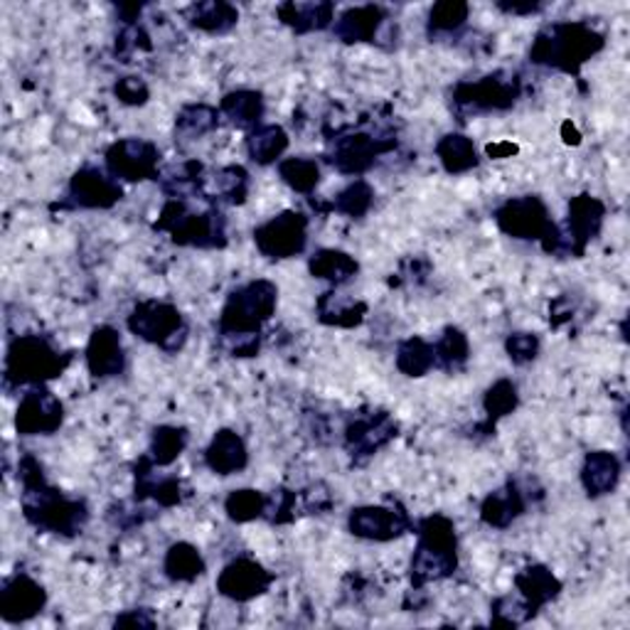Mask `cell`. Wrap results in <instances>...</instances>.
I'll use <instances>...</instances> for the list:
<instances>
[{"mask_svg": "<svg viewBox=\"0 0 630 630\" xmlns=\"http://www.w3.org/2000/svg\"><path fill=\"white\" fill-rule=\"evenodd\" d=\"M279 305V285L256 279L226 295L220 318H217V335L226 354L232 358H256L261 350V328L269 323Z\"/></svg>", "mask_w": 630, "mask_h": 630, "instance_id": "cell-1", "label": "cell"}, {"mask_svg": "<svg viewBox=\"0 0 630 630\" xmlns=\"http://www.w3.org/2000/svg\"><path fill=\"white\" fill-rule=\"evenodd\" d=\"M18 480L23 482V495H20L23 515L35 529L57 537H77L86 527V502L49 486L43 463L35 456L20 458Z\"/></svg>", "mask_w": 630, "mask_h": 630, "instance_id": "cell-2", "label": "cell"}, {"mask_svg": "<svg viewBox=\"0 0 630 630\" xmlns=\"http://www.w3.org/2000/svg\"><path fill=\"white\" fill-rule=\"evenodd\" d=\"M606 35L584 20H561L541 27L532 39L529 62L557 69L564 74H579L588 59L604 52Z\"/></svg>", "mask_w": 630, "mask_h": 630, "instance_id": "cell-3", "label": "cell"}, {"mask_svg": "<svg viewBox=\"0 0 630 630\" xmlns=\"http://www.w3.org/2000/svg\"><path fill=\"white\" fill-rule=\"evenodd\" d=\"M417 549H413L409 576L411 588H423L443 581L458 569L456 525L446 515H429L417 525Z\"/></svg>", "mask_w": 630, "mask_h": 630, "instance_id": "cell-4", "label": "cell"}, {"mask_svg": "<svg viewBox=\"0 0 630 630\" xmlns=\"http://www.w3.org/2000/svg\"><path fill=\"white\" fill-rule=\"evenodd\" d=\"M72 362V354L59 352L45 335H20L5 352V389L39 387L57 377Z\"/></svg>", "mask_w": 630, "mask_h": 630, "instance_id": "cell-5", "label": "cell"}, {"mask_svg": "<svg viewBox=\"0 0 630 630\" xmlns=\"http://www.w3.org/2000/svg\"><path fill=\"white\" fill-rule=\"evenodd\" d=\"M155 230L171 234L177 246H195V249L226 246V220L217 207H210L207 212H190L183 200H167Z\"/></svg>", "mask_w": 630, "mask_h": 630, "instance_id": "cell-6", "label": "cell"}, {"mask_svg": "<svg viewBox=\"0 0 630 630\" xmlns=\"http://www.w3.org/2000/svg\"><path fill=\"white\" fill-rule=\"evenodd\" d=\"M495 224L502 234L517 242H539L547 254H557L559 226L549 217V207L537 195H522L502 202L495 212Z\"/></svg>", "mask_w": 630, "mask_h": 630, "instance_id": "cell-7", "label": "cell"}, {"mask_svg": "<svg viewBox=\"0 0 630 630\" xmlns=\"http://www.w3.org/2000/svg\"><path fill=\"white\" fill-rule=\"evenodd\" d=\"M458 116H478L490 112H508L522 98V82L512 72H492L476 82H458L451 92Z\"/></svg>", "mask_w": 630, "mask_h": 630, "instance_id": "cell-8", "label": "cell"}, {"mask_svg": "<svg viewBox=\"0 0 630 630\" xmlns=\"http://www.w3.org/2000/svg\"><path fill=\"white\" fill-rule=\"evenodd\" d=\"M126 325L136 338H141L148 345H155V348H161L167 354L183 350L187 335H190L183 313L177 311L173 303L163 301L136 303Z\"/></svg>", "mask_w": 630, "mask_h": 630, "instance_id": "cell-9", "label": "cell"}, {"mask_svg": "<svg viewBox=\"0 0 630 630\" xmlns=\"http://www.w3.org/2000/svg\"><path fill=\"white\" fill-rule=\"evenodd\" d=\"M606 220V205L598 200V197L581 192L576 197H571L567 220L559 226L557 236V254H569V256H584L588 244L596 240L604 230Z\"/></svg>", "mask_w": 630, "mask_h": 630, "instance_id": "cell-10", "label": "cell"}, {"mask_svg": "<svg viewBox=\"0 0 630 630\" xmlns=\"http://www.w3.org/2000/svg\"><path fill=\"white\" fill-rule=\"evenodd\" d=\"M254 244L271 261H285L303 254L308 244V217L295 210L273 214L254 230Z\"/></svg>", "mask_w": 630, "mask_h": 630, "instance_id": "cell-11", "label": "cell"}, {"mask_svg": "<svg viewBox=\"0 0 630 630\" xmlns=\"http://www.w3.org/2000/svg\"><path fill=\"white\" fill-rule=\"evenodd\" d=\"M106 173L118 183H145L161 177V151L145 138H121L104 155Z\"/></svg>", "mask_w": 630, "mask_h": 630, "instance_id": "cell-12", "label": "cell"}, {"mask_svg": "<svg viewBox=\"0 0 630 630\" xmlns=\"http://www.w3.org/2000/svg\"><path fill=\"white\" fill-rule=\"evenodd\" d=\"M332 148L328 153V163L340 175H354L360 177L372 171L374 163L380 161L384 153L397 148V138L394 136H372V133H338L330 138Z\"/></svg>", "mask_w": 630, "mask_h": 630, "instance_id": "cell-13", "label": "cell"}, {"mask_svg": "<svg viewBox=\"0 0 630 630\" xmlns=\"http://www.w3.org/2000/svg\"><path fill=\"white\" fill-rule=\"evenodd\" d=\"M397 421L384 409L358 411L345 427V451L354 463H368L372 456L397 439Z\"/></svg>", "mask_w": 630, "mask_h": 630, "instance_id": "cell-14", "label": "cell"}, {"mask_svg": "<svg viewBox=\"0 0 630 630\" xmlns=\"http://www.w3.org/2000/svg\"><path fill=\"white\" fill-rule=\"evenodd\" d=\"M124 200V187L96 165H84L67 185L65 207L72 210H112Z\"/></svg>", "mask_w": 630, "mask_h": 630, "instance_id": "cell-15", "label": "cell"}, {"mask_svg": "<svg viewBox=\"0 0 630 630\" xmlns=\"http://www.w3.org/2000/svg\"><path fill=\"white\" fill-rule=\"evenodd\" d=\"M65 421V407L45 384L30 387L18 404L15 429L23 436H52Z\"/></svg>", "mask_w": 630, "mask_h": 630, "instance_id": "cell-16", "label": "cell"}, {"mask_svg": "<svg viewBox=\"0 0 630 630\" xmlns=\"http://www.w3.org/2000/svg\"><path fill=\"white\" fill-rule=\"evenodd\" d=\"M411 520L399 505H362L354 508L348 517L352 537L368 541H392L407 535Z\"/></svg>", "mask_w": 630, "mask_h": 630, "instance_id": "cell-17", "label": "cell"}, {"mask_svg": "<svg viewBox=\"0 0 630 630\" xmlns=\"http://www.w3.org/2000/svg\"><path fill=\"white\" fill-rule=\"evenodd\" d=\"M273 584V574L252 557H236L217 576V591L234 604H249Z\"/></svg>", "mask_w": 630, "mask_h": 630, "instance_id": "cell-18", "label": "cell"}, {"mask_svg": "<svg viewBox=\"0 0 630 630\" xmlns=\"http://www.w3.org/2000/svg\"><path fill=\"white\" fill-rule=\"evenodd\" d=\"M47 606V591L25 571H18L15 576L5 579L0 588V616L5 623H27L39 616Z\"/></svg>", "mask_w": 630, "mask_h": 630, "instance_id": "cell-19", "label": "cell"}, {"mask_svg": "<svg viewBox=\"0 0 630 630\" xmlns=\"http://www.w3.org/2000/svg\"><path fill=\"white\" fill-rule=\"evenodd\" d=\"M86 368L96 380H112L126 370V350L121 335L112 325H98L86 342Z\"/></svg>", "mask_w": 630, "mask_h": 630, "instance_id": "cell-20", "label": "cell"}, {"mask_svg": "<svg viewBox=\"0 0 630 630\" xmlns=\"http://www.w3.org/2000/svg\"><path fill=\"white\" fill-rule=\"evenodd\" d=\"M387 23L389 15L382 5H358L348 8L338 20H335L332 35L345 45L377 43Z\"/></svg>", "mask_w": 630, "mask_h": 630, "instance_id": "cell-21", "label": "cell"}, {"mask_svg": "<svg viewBox=\"0 0 630 630\" xmlns=\"http://www.w3.org/2000/svg\"><path fill=\"white\" fill-rule=\"evenodd\" d=\"M155 468L158 466L151 460V456H141L136 460L133 498L138 502L151 498L158 508H177L185 500L183 480L175 476H158Z\"/></svg>", "mask_w": 630, "mask_h": 630, "instance_id": "cell-22", "label": "cell"}, {"mask_svg": "<svg viewBox=\"0 0 630 630\" xmlns=\"http://www.w3.org/2000/svg\"><path fill=\"white\" fill-rule=\"evenodd\" d=\"M205 466L214 476H234V472H242L249 466V448H246L240 433L232 429H220L212 436L210 446L205 448Z\"/></svg>", "mask_w": 630, "mask_h": 630, "instance_id": "cell-23", "label": "cell"}, {"mask_svg": "<svg viewBox=\"0 0 630 630\" xmlns=\"http://www.w3.org/2000/svg\"><path fill=\"white\" fill-rule=\"evenodd\" d=\"M527 510V498L525 490L520 488L517 480H508L505 486L498 488L495 492L482 500L480 505V520L482 525L495 527V529H508L512 522L520 520Z\"/></svg>", "mask_w": 630, "mask_h": 630, "instance_id": "cell-24", "label": "cell"}, {"mask_svg": "<svg viewBox=\"0 0 630 630\" xmlns=\"http://www.w3.org/2000/svg\"><path fill=\"white\" fill-rule=\"evenodd\" d=\"M517 596L525 600L532 616H537L541 608L551 604L561 594V581L555 576V571L547 569L545 564H532L525 567L515 576Z\"/></svg>", "mask_w": 630, "mask_h": 630, "instance_id": "cell-25", "label": "cell"}, {"mask_svg": "<svg viewBox=\"0 0 630 630\" xmlns=\"http://www.w3.org/2000/svg\"><path fill=\"white\" fill-rule=\"evenodd\" d=\"M620 460L610 451H591L581 466V486H584L588 498L610 495L620 482Z\"/></svg>", "mask_w": 630, "mask_h": 630, "instance_id": "cell-26", "label": "cell"}, {"mask_svg": "<svg viewBox=\"0 0 630 630\" xmlns=\"http://www.w3.org/2000/svg\"><path fill=\"white\" fill-rule=\"evenodd\" d=\"M276 18L285 27H291L295 35H308L328 30L335 23V5L332 3H281L276 8Z\"/></svg>", "mask_w": 630, "mask_h": 630, "instance_id": "cell-27", "label": "cell"}, {"mask_svg": "<svg viewBox=\"0 0 630 630\" xmlns=\"http://www.w3.org/2000/svg\"><path fill=\"white\" fill-rule=\"evenodd\" d=\"M308 271L315 279L328 281L332 289H340V285H348L358 279L360 264L342 249H318L308 259Z\"/></svg>", "mask_w": 630, "mask_h": 630, "instance_id": "cell-28", "label": "cell"}, {"mask_svg": "<svg viewBox=\"0 0 630 630\" xmlns=\"http://www.w3.org/2000/svg\"><path fill=\"white\" fill-rule=\"evenodd\" d=\"M249 195V173L242 165H224L210 177L205 175V200L244 205Z\"/></svg>", "mask_w": 630, "mask_h": 630, "instance_id": "cell-29", "label": "cell"}, {"mask_svg": "<svg viewBox=\"0 0 630 630\" xmlns=\"http://www.w3.org/2000/svg\"><path fill=\"white\" fill-rule=\"evenodd\" d=\"M220 114L230 118L232 126L254 131V128L261 126V118L266 114L264 94L254 92V89H236V92L222 96Z\"/></svg>", "mask_w": 630, "mask_h": 630, "instance_id": "cell-30", "label": "cell"}, {"mask_svg": "<svg viewBox=\"0 0 630 630\" xmlns=\"http://www.w3.org/2000/svg\"><path fill=\"white\" fill-rule=\"evenodd\" d=\"M187 23L207 35H226L240 23V10L224 0H207L187 8Z\"/></svg>", "mask_w": 630, "mask_h": 630, "instance_id": "cell-31", "label": "cell"}, {"mask_svg": "<svg viewBox=\"0 0 630 630\" xmlns=\"http://www.w3.org/2000/svg\"><path fill=\"white\" fill-rule=\"evenodd\" d=\"M163 571L175 584H192V581L205 574L207 564L200 549L190 545V541H175V545H171L165 551Z\"/></svg>", "mask_w": 630, "mask_h": 630, "instance_id": "cell-32", "label": "cell"}, {"mask_svg": "<svg viewBox=\"0 0 630 630\" xmlns=\"http://www.w3.org/2000/svg\"><path fill=\"white\" fill-rule=\"evenodd\" d=\"M285 148H289V133L279 124H261L246 136V153L256 165L281 163Z\"/></svg>", "mask_w": 630, "mask_h": 630, "instance_id": "cell-33", "label": "cell"}, {"mask_svg": "<svg viewBox=\"0 0 630 630\" xmlns=\"http://www.w3.org/2000/svg\"><path fill=\"white\" fill-rule=\"evenodd\" d=\"M436 155L443 165V171L448 175H463L470 173L472 167L480 165L478 148L472 143V138L466 133H446L436 143Z\"/></svg>", "mask_w": 630, "mask_h": 630, "instance_id": "cell-34", "label": "cell"}, {"mask_svg": "<svg viewBox=\"0 0 630 630\" xmlns=\"http://www.w3.org/2000/svg\"><path fill=\"white\" fill-rule=\"evenodd\" d=\"M315 311H318V320L323 325H332V328H358V325H362L364 315H368V303L342 299V295L335 291H328L315 303Z\"/></svg>", "mask_w": 630, "mask_h": 630, "instance_id": "cell-35", "label": "cell"}, {"mask_svg": "<svg viewBox=\"0 0 630 630\" xmlns=\"http://www.w3.org/2000/svg\"><path fill=\"white\" fill-rule=\"evenodd\" d=\"M517 404H520V394H517L515 382L498 380L495 384H490L486 397H482V411H486V421H482L478 427V431H482V436H490V433H495L498 421L510 417V413L517 409Z\"/></svg>", "mask_w": 630, "mask_h": 630, "instance_id": "cell-36", "label": "cell"}, {"mask_svg": "<svg viewBox=\"0 0 630 630\" xmlns=\"http://www.w3.org/2000/svg\"><path fill=\"white\" fill-rule=\"evenodd\" d=\"M220 108L210 104H187L175 116V136L180 141H200L220 126Z\"/></svg>", "mask_w": 630, "mask_h": 630, "instance_id": "cell-37", "label": "cell"}, {"mask_svg": "<svg viewBox=\"0 0 630 630\" xmlns=\"http://www.w3.org/2000/svg\"><path fill=\"white\" fill-rule=\"evenodd\" d=\"M433 358H436V368L443 372H458L466 368L470 358V342L468 335L456 325H448L433 342Z\"/></svg>", "mask_w": 630, "mask_h": 630, "instance_id": "cell-38", "label": "cell"}, {"mask_svg": "<svg viewBox=\"0 0 630 630\" xmlns=\"http://www.w3.org/2000/svg\"><path fill=\"white\" fill-rule=\"evenodd\" d=\"M190 443V433L185 427H173V423H163V427L153 429L151 436V451L148 456L155 463L158 468H167L183 456V451Z\"/></svg>", "mask_w": 630, "mask_h": 630, "instance_id": "cell-39", "label": "cell"}, {"mask_svg": "<svg viewBox=\"0 0 630 630\" xmlns=\"http://www.w3.org/2000/svg\"><path fill=\"white\" fill-rule=\"evenodd\" d=\"M374 205V190L368 180H354L345 190L335 195L330 205H318L320 212H338L350 217V220H362L364 214L372 210Z\"/></svg>", "mask_w": 630, "mask_h": 630, "instance_id": "cell-40", "label": "cell"}, {"mask_svg": "<svg viewBox=\"0 0 630 630\" xmlns=\"http://www.w3.org/2000/svg\"><path fill=\"white\" fill-rule=\"evenodd\" d=\"M279 175L299 195H313L315 187L320 185V165L315 163V158L308 155L283 158L279 163Z\"/></svg>", "mask_w": 630, "mask_h": 630, "instance_id": "cell-41", "label": "cell"}, {"mask_svg": "<svg viewBox=\"0 0 630 630\" xmlns=\"http://www.w3.org/2000/svg\"><path fill=\"white\" fill-rule=\"evenodd\" d=\"M436 368V358H433V342L423 338H407L399 342L397 348V370L407 377H423Z\"/></svg>", "mask_w": 630, "mask_h": 630, "instance_id": "cell-42", "label": "cell"}, {"mask_svg": "<svg viewBox=\"0 0 630 630\" xmlns=\"http://www.w3.org/2000/svg\"><path fill=\"white\" fill-rule=\"evenodd\" d=\"M470 5L460 3V0H443L431 8L427 20V33L429 37H448L456 35L458 30L468 23Z\"/></svg>", "mask_w": 630, "mask_h": 630, "instance_id": "cell-43", "label": "cell"}, {"mask_svg": "<svg viewBox=\"0 0 630 630\" xmlns=\"http://www.w3.org/2000/svg\"><path fill=\"white\" fill-rule=\"evenodd\" d=\"M266 505H269V495L261 490L254 488H242V490H232L230 495L224 500V512L226 517L236 525H244V522H254L266 517Z\"/></svg>", "mask_w": 630, "mask_h": 630, "instance_id": "cell-44", "label": "cell"}, {"mask_svg": "<svg viewBox=\"0 0 630 630\" xmlns=\"http://www.w3.org/2000/svg\"><path fill=\"white\" fill-rule=\"evenodd\" d=\"M151 35H148V30L141 23L124 25L121 33L116 35V57L121 59V62H133L136 55L151 52Z\"/></svg>", "mask_w": 630, "mask_h": 630, "instance_id": "cell-45", "label": "cell"}, {"mask_svg": "<svg viewBox=\"0 0 630 630\" xmlns=\"http://www.w3.org/2000/svg\"><path fill=\"white\" fill-rule=\"evenodd\" d=\"M535 618L529 614V608L525 606V600L520 596H502L492 604V626L502 628H517L525 623V620Z\"/></svg>", "mask_w": 630, "mask_h": 630, "instance_id": "cell-46", "label": "cell"}, {"mask_svg": "<svg viewBox=\"0 0 630 630\" xmlns=\"http://www.w3.org/2000/svg\"><path fill=\"white\" fill-rule=\"evenodd\" d=\"M299 505H301V498L299 492H291V490H273L269 495V505H266V520L271 522V525H285V522H293L299 517Z\"/></svg>", "mask_w": 630, "mask_h": 630, "instance_id": "cell-47", "label": "cell"}, {"mask_svg": "<svg viewBox=\"0 0 630 630\" xmlns=\"http://www.w3.org/2000/svg\"><path fill=\"white\" fill-rule=\"evenodd\" d=\"M541 342L535 332H512L505 340V352L512 364H529L537 360Z\"/></svg>", "mask_w": 630, "mask_h": 630, "instance_id": "cell-48", "label": "cell"}, {"mask_svg": "<svg viewBox=\"0 0 630 630\" xmlns=\"http://www.w3.org/2000/svg\"><path fill=\"white\" fill-rule=\"evenodd\" d=\"M114 96L126 106H143L151 98V89L141 77H121L114 84Z\"/></svg>", "mask_w": 630, "mask_h": 630, "instance_id": "cell-49", "label": "cell"}, {"mask_svg": "<svg viewBox=\"0 0 630 630\" xmlns=\"http://www.w3.org/2000/svg\"><path fill=\"white\" fill-rule=\"evenodd\" d=\"M301 510L308 512V515H323L332 508V492L325 482H315L308 490L301 492Z\"/></svg>", "mask_w": 630, "mask_h": 630, "instance_id": "cell-50", "label": "cell"}, {"mask_svg": "<svg viewBox=\"0 0 630 630\" xmlns=\"http://www.w3.org/2000/svg\"><path fill=\"white\" fill-rule=\"evenodd\" d=\"M431 276V261L427 256H407L399 264V273H397V283H413L419 285Z\"/></svg>", "mask_w": 630, "mask_h": 630, "instance_id": "cell-51", "label": "cell"}, {"mask_svg": "<svg viewBox=\"0 0 630 630\" xmlns=\"http://www.w3.org/2000/svg\"><path fill=\"white\" fill-rule=\"evenodd\" d=\"M116 628H128V626H138V628H155V618L151 616L148 608H133V610H124L121 616H116L114 620Z\"/></svg>", "mask_w": 630, "mask_h": 630, "instance_id": "cell-52", "label": "cell"}, {"mask_svg": "<svg viewBox=\"0 0 630 630\" xmlns=\"http://www.w3.org/2000/svg\"><path fill=\"white\" fill-rule=\"evenodd\" d=\"M549 318H551V323L557 325H564V323H569L571 318H574V305H571V299L569 295H561V299H557L555 303H551V308H549Z\"/></svg>", "mask_w": 630, "mask_h": 630, "instance_id": "cell-53", "label": "cell"}, {"mask_svg": "<svg viewBox=\"0 0 630 630\" xmlns=\"http://www.w3.org/2000/svg\"><path fill=\"white\" fill-rule=\"evenodd\" d=\"M498 8L502 13H510V15H535L545 10L541 3H498Z\"/></svg>", "mask_w": 630, "mask_h": 630, "instance_id": "cell-54", "label": "cell"}, {"mask_svg": "<svg viewBox=\"0 0 630 630\" xmlns=\"http://www.w3.org/2000/svg\"><path fill=\"white\" fill-rule=\"evenodd\" d=\"M517 148L515 145H490L488 153L490 155H502V153H515Z\"/></svg>", "mask_w": 630, "mask_h": 630, "instance_id": "cell-55", "label": "cell"}]
</instances>
